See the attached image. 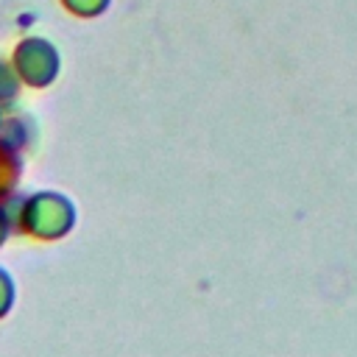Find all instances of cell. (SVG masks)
I'll return each mask as SVG.
<instances>
[{
    "mask_svg": "<svg viewBox=\"0 0 357 357\" xmlns=\"http://www.w3.org/2000/svg\"><path fill=\"white\" fill-rule=\"evenodd\" d=\"M11 218H8V212H6V206H3V201H0V245L6 243V237L11 234Z\"/></svg>",
    "mask_w": 357,
    "mask_h": 357,
    "instance_id": "8992f818",
    "label": "cell"
},
{
    "mask_svg": "<svg viewBox=\"0 0 357 357\" xmlns=\"http://www.w3.org/2000/svg\"><path fill=\"white\" fill-rule=\"evenodd\" d=\"M20 178V159L8 142H0V201H6Z\"/></svg>",
    "mask_w": 357,
    "mask_h": 357,
    "instance_id": "3957f363",
    "label": "cell"
},
{
    "mask_svg": "<svg viewBox=\"0 0 357 357\" xmlns=\"http://www.w3.org/2000/svg\"><path fill=\"white\" fill-rule=\"evenodd\" d=\"M17 229L33 240H59L75 223L73 204L59 192H36L22 201L17 212Z\"/></svg>",
    "mask_w": 357,
    "mask_h": 357,
    "instance_id": "6da1fadb",
    "label": "cell"
},
{
    "mask_svg": "<svg viewBox=\"0 0 357 357\" xmlns=\"http://www.w3.org/2000/svg\"><path fill=\"white\" fill-rule=\"evenodd\" d=\"M11 304H14V282L0 268V318H6V312L11 310Z\"/></svg>",
    "mask_w": 357,
    "mask_h": 357,
    "instance_id": "277c9868",
    "label": "cell"
},
{
    "mask_svg": "<svg viewBox=\"0 0 357 357\" xmlns=\"http://www.w3.org/2000/svg\"><path fill=\"white\" fill-rule=\"evenodd\" d=\"M56 53L42 39H25L14 53V67L22 81L33 86H45L56 75Z\"/></svg>",
    "mask_w": 357,
    "mask_h": 357,
    "instance_id": "7a4b0ae2",
    "label": "cell"
},
{
    "mask_svg": "<svg viewBox=\"0 0 357 357\" xmlns=\"http://www.w3.org/2000/svg\"><path fill=\"white\" fill-rule=\"evenodd\" d=\"M17 92V81L11 75V67L0 64V98H11Z\"/></svg>",
    "mask_w": 357,
    "mask_h": 357,
    "instance_id": "5b68a950",
    "label": "cell"
}]
</instances>
